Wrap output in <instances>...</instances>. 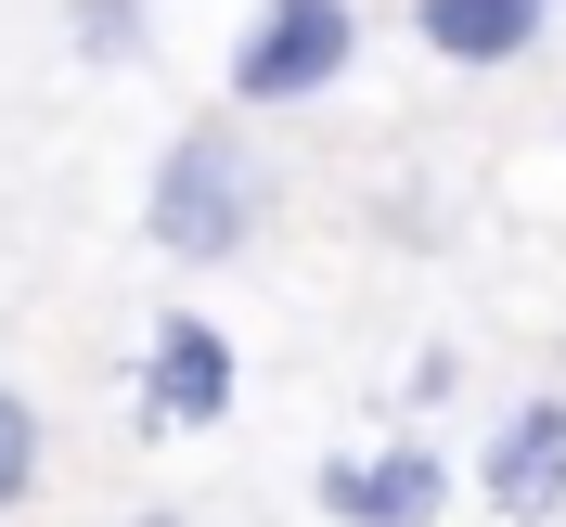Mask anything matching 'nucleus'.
I'll return each mask as SVG.
<instances>
[{
    "label": "nucleus",
    "instance_id": "nucleus-1",
    "mask_svg": "<svg viewBox=\"0 0 566 527\" xmlns=\"http://www.w3.org/2000/svg\"><path fill=\"white\" fill-rule=\"evenodd\" d=\"M142 232H155V257H180V271H207V257H232L258 232V141L245 129H180L168 155H155V193H142Z\"/></svg>",
    "mask_w": 566,
    "mask_h": 527
},
{
    "label": "nucleus",
    "instance_id": "nucleus-2",
    "mask_svg": "<svg viewBox=\"0 0 566 527\" xmlns=\"http://www.w3.org/2000/svg\"><path fill=\"white\" fill-rule=\"evenodd\" d=\"M232 399H245V360H232V335L207 309H168L142 335V387H129L142 438H207V424H232Z\"/></svg>",
    "mask_w": 566,
    "mask_h": 527
},
{
    "label": "nucleus",
    "instance_id": "nucleus-3",
    "mask_svg": "<svg viewBox=\"0 0 566 527\" xmlns=\"http://www.w3.org/2000/svg\"><path fill=\"white\" fill-rule=\"evenodd\" d=\"M360 52L348 0H258V27L232 39V104H322Z\"/></svg>",
    "mask_w": 566,
    "mask_h": 527
},
{
    "label": "nucleus",
    "instance_id": "nucleus-4",
    "mask_svg": "<svg viewBox=\"0 0 566 527\" xmlns=\"http://www.w3.org/2000/svg\"><path fill=\"white\" fill-rule=\"evenodd\" d=\"M310 502L335 527H438L451 515V451L438 438H387V451H335L310 476Z\"/></svg>",
    "mask_w": 566,
    "mask_h": 527
},
{
    "label": "nucleus",
    "instance_id": "nucleus-5",
    "mask_svg": "<svg viewBox=\"0 0 566 527\" xmlns=\"http://www.w3.org/2000/svg\"><path fill=\"white\" fill-rule=\"evenodd\" d=\"M476 502L502 527H554L566 515V399H515L476 438Z\"/></svg>",
    "mask_w": 566,
    "mask_h": 527
},
{
    "label": "nucleus",
    "instance_id": "nucleus-6",
    "mask_svg": "<svg viewBox=\"0 0 566 527\" xmlns=\"http://www.w3.org/2000/svg\"><path fill=\"white\" fill-rule=\"evenodd\" d=\"M412 27L438 65H515V52H541L554 0H412Z\"/></svg>",
    "mask_w": 566,
    "mask_h": 527
},
{
    "label": "nucleus",
    "instance_id": "nucleus-7",
    "mask_svg": "<svg viewBox=\"0 0 566 527\" xmlns=\"http://www.w3.org/2000/svg\"><path fill=\"white\" fill-rule=\"evenodd\" d=\"M142 13H155V0H65V39L91 65H116V52H142Z\"/></svg>",
    "mask_w": 566,
    "mask_h": 527
},
{
    "label": "nucleus",
    "instance_id": "nucleus-8",
    "mask_svg": "<svg viewBox=\"0 0 566 527\" xmlns=\"http://www.w3.org/2000/svg\"><path fill=\"white\" fill-rule=\"evenodd\" d=\"M27 489H39V412L0 387V515H27Z\"/></svg>",
    "mask_w": 566,
    "mask_h": 527
},
{
    "label": "nucleus",
    "instance_id": "nucleus-9",
    "mask_svg": "<svg viewBox=\"0 0 566 527\" xmlns=\"http://www.w3.org/2000/svg\"><path fill=\"white\" fill-rule=\"evenodd\" d=\"M129 527H193V515H168V502H155V515H129Z\"/></svg>",
    "mask_w": 566,
    "mask_h": 527
}]
</instances>
